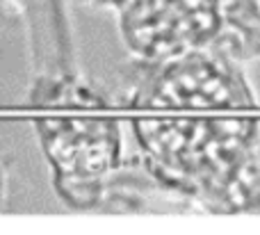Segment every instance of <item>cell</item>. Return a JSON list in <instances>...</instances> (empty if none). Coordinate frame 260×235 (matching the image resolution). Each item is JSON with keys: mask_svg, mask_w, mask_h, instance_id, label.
Listing matches in <instances>:
<instances>
[{"mask_svg": "<svg viewBox=\"0 0 260 235\" xmlns=\"http://www.w3.org/2000/svg\"><path fill=\"white\" fill-rule=\"evenodd\" d=\"M133 87L137 105L155 108H217L253 105L256 96L238 66V59L212 48H192L165 59H139Z\"/></svg>", "mask_w": 260, "mask_h": 235, "instance_id": "1", "label": "cell"}, {"mask_svg": "<svg viewBox=\"0 0 260 235\" xmlns=\"http://www.w3.org/2000/svg\"><path fill=\"white\" fill-rule=\"evenodd\" d=\"M41 142L57 174V190L71 206L91 208L101 204L103 181L119 162L121 135L114 121L55 119L37 123Z\"/></svg>", "mask_w": 260, "mask_h": 235, "instance_id": "2", "label": "cell"}, {"mask_svg": "<svg viewBox=\"0 0 260 235\" xmlns=\"http://www.w3.org/2000/svg\"><path fill=\"white\" fill-rule=\"evenodd\" d=\"M3 196H5V174L3 167H0V206H3Z\"/></svg>", "mask_w": 260, "mask_h": 235, "instance_id": "3", "label": "cell"}]
</instances>
